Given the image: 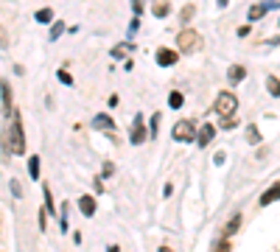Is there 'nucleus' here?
I'll return each mask as SVG.
<instances>
[{"mask_svg": "<svg viewBox=\"0 0 280 252\" xmlns=\"http://www.w3.org/2000/svg\"><path fill=\"white\" fill-rule=\"evenodd\" d=\"M79 210L84 216H95V199H93V196H81V199H79Z\"/></svg>", "mask_w": 280, "mask_h": 252, "instance_id": "nucleus-13", "label": "nucleus"}, {"mask_svg": "<svg viewBox=\"0 0 280 252\" xmlns=\"http://www.w3.org/2000/svg\"><path fill=\"white\" fill-rule=\"evenodd\" d=\"M266 90H269L272 98H280V79L277 76H269V79H266Z\"/></svg>", "mask_w": 280, "mask_h": 252, "instance_id": "nucleus-16", "label": "nucleus"}, {"mask_svg": "<svg viewBox=\"0 0 280 252\" xmlns=\"http://www.w3.org/2000/svg\"><path fill=\"white\" fill-rule=\"evenodd\" d=\"M126 51H132V45H115V48H112V59H123V53H126Z\"/></svg>", "mask_w": 280, "mask_h": 252, "instance_id": "nucleus-21", "label": "nucleus"}, {"mask_svg": "<svg viewBox=\"0 0 280 252\" xmlns=\"http://www.w3.org/2000/svg\"><path fill=\"white\" fill-rule=\"evenodd\" d=\"M171 137H174V140H180V143H190V140H196V137H199V132H196L193 121L182 118V121L174 123V129H171Z\"/></svg>", "mask_w": 280, "mask_h": 252, "instance_id": "nucleus-3", "label": "nucleus"}, {"mask_svg": "<svg viewBox=\"0 0 280 252\" xmlns=\"http://www.w3.org/2000/svg\"><path fill=\"white\" fill-rule=\"evenodd\" d=\"M222 126L224 129H233V126H238V115L233 112V115H222Z\"/></svg>", "mask_w": 280, "mask_h": 252, "instance_id": "nucleus-22", "label": "nucleus"}, {"mask_svg": "<svg viewBox=\"0 0 280 252\" xmlns=\"http://www.w3.org/2000/svg\"><path fill=\"white\" fill-rule=\"evenodd\" d=\"M28 174H31L34 179H39V157H37V154L28 160Z\"/></svg>", "mask_w": 280, "mask_h": 252, "instance_id": "nucleus-20", "label": "nucleus"}, {"mask_svg": "<svg viewBox=\"0 0 280 252\" xmlns=\"http://www.w3.org/2000/svg\"><path fill=\"white\" fill-rule=\"evenodd\" d=\"M280 3H261V6H249V11H247V17H249V23H255V20H261V17L266 14L269 9H277Z\"/></svg>", "mask_w": 280, "mask_h": 252, "instance_id": "nucleus-7", "label": "nucleus"}, {"mask_svg": "<svg viewBox=\"0 0 280 252\" xmlns=\"http://www.w3.org/2000/svg\"><path fill=\"white\" fill-rule=\"evenodd\" d=\"M64 34V23H53V28H51V39H59Z\"/></svg>", "mask_w": 280, "mask_h": 252, "instance_id": "nucleus-24", "label": "nucleus"}, {"mask_svg": "<svg viewBox=\"0 0 280 252\" xmlns=\"http://www.w3.org/2000/svg\"><path fill=\"white\" fill-rule=\"evenodd\" d=\"M182 104H185V95H182V93H171L168 95V107H171V110H180Z\"/></svg>", "mask_w": 280, "mask_h": 252, "instance_id": "nucleus-18", "label": "nucleus"}, {"mask_svg": "<svg viewBox=\"0 0 280 252\" xmlns=\"http://www.w3.org/2000/svg\"><path fill=\"white\" fill-rule=\"evenodd\" d=\"M238 224H241V216H238V213H235V216H233V219H230V221H227V227H224V233H222V236H224V238H230V236H235V233H238Z\"/></svg>", "mask_w": 280, "mask_h": 252, "instance_id": "nucleus-15", "label": "nucleus"}, {"mask_svg": "<svg viewBox=\"0 0 280 252\" xmlns=\"http://www.w3.org/2000/svg\"><path fill=\"white\" fill-rule=\"evenodd\" d=\"M177 48H180L182 53H196L202 48L199 31H193V28H182V31L177 34Z\"/></svg>", "mask_w": 280, "mask_h": 252, "instance_id": "nucleus-1", "label": "nucleus"}, {"mask_svg": "<svg viewBox=\"0 0 280 252\" xmlns=\"http://www.w3.org/2000/svg\"><path fill=\"white\" fill-rule=\"evenodd\" d=\"M56 76H59V81H62V84H68V87L73 84V76H70L68 70H56Z\"/></svg>", "mask_w": 280, "mask_h": 252, "instance_id": "nucleus-27", "label": "nucleus"}, {"mask_svg": "<svg viewBox=\"0 0 280 252\" xmlns=\"http://www.w3.org/2000/svg\"><path fill=\"white\" fill-rule=\"evenodd\" d=\"M177 59H180L177 51H168V48H160L157 51V65L160 68H171V65H177Z\"/></svg>", "mask_w": 280, "mask_h": 252, "instance_id": "nucleus-5", "label": "nucleus"}, {"mask_svg": "<svg viewBox=\"0 0 280 252\" xmlns=\"http://www.w3.org/2000/svg\"><path fill=\"white\" fill-rule=\"evenodd\" d=\"M93 129H115V121L110 115H95L93 118Z\"/></svg>", "mask_w": 280, "mask_h": 252, "instance_id": "nucleus-12", "label": "nucleus"}, {"mask_svg": "<svg viewBox=\"0 0 280 252\" xmlns=\"http://www.w3.org/2000/svg\"><path fill=\"white\" fill-rule=\"evenodd\" d=\"M0 93H3V115L11 118V87H9V81L0 84Z\"/></svg>", "mask_w": 280, "mask_h": 252, "instance_id": "nucleus-9", "label": "nucleus"}, {"mask_svg": "<svg viewBox=\"0 0 280 252\" xmlns=\"http://www.w3.org/2000/svg\"><path fill=\"white\" fill-rule=\"evenodd\" d=\"M244 76H247V70H244L241 65H233V68L227 70V79L233 81V84H238V81H244Z\"/></svg>", "mask_w": 280, "mask_h": 252, "instance_id": "nucleus-14", "label": "nucleus"}, {"mask_svg": "<svg viewBox=\"0 0 280 252\" xmlns=\"http://www.w3.org/2000/svg\"><path fill=\"white\" fill-rule=\"evenodd\" d=\"M157 129H160V112H154V115H152V132H148V137H157Z\"/></svg>", "mask_w": 280, "mask_h": 252, "instance_id": "nucleus-25", "label": "nucleus"}, {"mask_svg": "<svg viewBox=\"0 0 280 252\" xmlns=\"http://www.w3.org/2000/svg\"><path fill=\"white\" fill-rule=\"evenodd\" d=\"M280 199V182H275L269 191H264V196H261V205H272V202H277Z\"/></svg>", "mask_w": 280, "mask_h": 252, "instance_id": "nucleus-10", "label": "nucleus"}, {"mask_svg": "<svg viewBox=\"0 0 280 252\" xmlns=\"http://www.w3.org/2000/svg\"><path fill=\"white\" fill-rule=\"evenodd\" d=\"M216 3H219V6H222V9H224V6H227V3H230V0H216Z\"/></svg>", "mask_w": 280, "mask_h": 252, "instance_id": "nucleus-32", "label": "nucleus"}, {"mask_svg": "<svg viewBox=\"0 0 280 252\" xmlns=\"http://www.w3.org/2000/svg\"><path fill=\"white\" fill-rule=\"evenodd\" d=\"M168 11H171L168 0H154V3H152V14L160 17V20H163V17H168Z\"/></svg>", "mask_w": 280, "mask_h": 252, "instance_id": "nucleus-11", "label": "nucleus"}, {"mask_svg": "<svg viewBox=\"0 0 280 252\" xmlns=\"http://www.w3.org/2000/svg\"><path fill=\"white\" fill-rule=\"evenodd\" d=\"M138 28H140V20H138V14H135V20H132V23H129V31H132V34H135V31H138Z\"/></svg>", "mask_w": 280, "mask_h": 252, "instance_id": "nucleus-31", "label": "nucleus"}, {"mask_svg": "<svg viewBox=\"0 0 280 252\" xmlns=\"http://www.w3.org/2000/svg\"><path fill=\"white\" fill-rule=\"evenodd\" d=\"M213 137H216V126H213V123H205V126L199 129V137H196V143H199V146H207Z\"/></svg>", "mask_w": 280, "mask_h": 252, "instance_id": "nucleus-8", "label": "nucleus"}, {"mask_svg": "<svg viewBox=\"0 0 280 252\" xmlns=\"http://www.w3.org/2000/svg\"><path fill=\"white\" fill-rule=\"evenodd\" d=\"M193 14H196V6H185V9H182V14H180V20H182V23H188Z\"/></svg>", "mask_w": 280, "mask_h": 252, "instance_id": "nucleus-26", "label": "nucleus"}, {"mask_svg": "<svg viewBox=\"0 0 280 252\" xmlns=\"http://www.w3.org/2000/svg\"><path fill=\"white\" fill-rule=\"evenodd\" d=\"M6 146L11 149V154H23V152H26V132H23L20 121L11 123L9 135H6Z\"/></svg>", "mask_w": 280, "mask_h": 252, "instance_id": "nucleus-2", "label": "nucleus"}, {"mask_svg": "<svg viewBox=\"0 0 280 252\" xmlns=\"http://www.w3.org/2000/svg\"><path fill=\"white\" fill-rule=\"evenodd\" d=\"M39 230H48V210H42V213H39Z\"/></svg>", "mask_w": 280, "mask_h": 252, "instance_id": "nucleus-29", "label": "nucleus"}, {"mask_svg": "<svg viewBox=\"0 0 280 252\" xmlns=\"http://www.w3.org/2000/svg\"><path fill=\"white\" fill-rule=\"evenodd\" d=\"M42 196H45V210L56 216V205H53V196H51V188H48V185L42 188Z\"/></svg>", "mask_w": 280, "mask_h": 252, "instance_id": "nucleus-17", "label": "nucleus"}, {"mask_svg": "<svg viewBox=\"0 0 280 252\" xmlns=\"http://www.w3.org/2000/svg\"><path fill=\"white\" fill-rule=\"evenodd\" d=\"M129 140L135 143V146H140L143 140H146V129H143V115H135V121H132V137Z\"/></svg>", "mask_w": 280, "mask_h": 252, "instance_id": "nucleus-6", "label": "nucleus"}, {"mask_svg": "<svg viewBox=\"0 0 280 252\" xmlns=\"http://www.w3.org/2000/svg\"><path fill=\"white\" fill-rule=\"evenodd\" d=\"M9 188H11V194H14L17 199L23 196V188H20V182H17V179H11V182H9Z\"/></svg>", "mask_w": 280, "mask_h": 252, "instance_id": "nucleus-28", "label": "nucleus"}, {"mask_svg": "<svg viewBox=\"0 0 280 252\" xmlns=\"http://www.w3.org/2000/svg\"><path fill=\"white\" fill-rule=\"evenodd\" d=\"M213 110H216V115H233V112L238 110V98H235V93H219V98H216V104H213Z\"/></svg>", "mask_w": 280, "mask_h": 252, "instance_id": "nucleus-4", "label": "nucleus"}, {"mask_svg": "<svg viewBox=\"0 0 280 252\" xmlns=\"http://www.w3.org/2000/svg\"><path fill=\"white\" fill-rule=\"evenodd\" d=\"M132 11H135V14H140V11H143V0H132Z\"/></svg>", "mask_w": 280, "mask_h": 252, "instance_id": "nucleus-30", "label": "nucleus"}, {"mask_svg": "<svg viewBox=\"0 0 280 252\" xmlns=\"http://www.w3.org/2000/svg\"><path fill=\"white\" fill-rule=\"evenodd\" d=\"M53 20V11L51 9H39L37 11V23H51Z\"/></svg>", "mask_w": 280, "mask_h": 252, "instance_id": "nucleus-23", "label": "nucleus"}, {"mask_svg": "<svg viewBox=\"0 0 280 252\" xmlns=\"http://www.w3.org/2000/svg\"><path fill=\"white\" fill-rule=\"evenodd\" d=\"M258 140H261V132H258V126H255V123H249V126H247V143H252V146H255Z\"/></svg>", "mask_w": 280, "mask_h": 252, "instance_id": "nucleus-19", "label": "nucleus"}]
</instances>
